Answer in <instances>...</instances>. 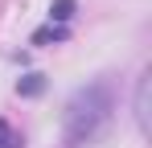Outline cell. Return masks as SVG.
Listing matches in <instances>:
<instances>
[{
    "label": "cell",
    "mask_w": 152,
    "mask_h": 148,
    "mask_svg": "<svg viewBox=\"0 0 152 148\" xmlns=\"http://www.w3.org/2000/svg\"><path fill=\"white\" fill-rule=\"evenodd\" d=\"M41 91H45V78H41V74H25V78L17 82V95H25V99L41 95Z\"/></svg>",
    "instance_id": "3"
},
{
    "label": "cell",
    "mask_w": 152,
    "mask_h": 148,
    "mask_svg": "<svg viewBox=\"0 0 152 148\" xmlns=\"http://www.w3.org/2000/svg\"><path fill=\"white\" fill-rule=\"evenodd\" d=\"M25 140H21V132L12 127L8 119H0V148H21Z\"/></svg>",
    "instance_id": "5"
},
{
    "label": "cell",
    "mask_w": 152,
    "mask_h": 148,
    "mask_svg": "<svg viewBox=\"0 0 152 148\" xmlns=\"http://www.w3.org/2000/svg\"><path fill=\"white\" fill-rule=\"evenodd\" d=\"M62 41V37H66V29H62V25H45V29H37V33H33V45H45V41Z\"/></svg>",
    "instance_id": "6"
},
{
    "label": "cell",
    "mask_w": 152,
    "mask_h": 148,
    "mask_svg": "<svg viewBox=\"0 0 152 148\" xmlns=\"http://www.w3.org/2000/svg\"><path fill=\"white\" fill-rule=\"evenodd\" d=\"M70 17H74V0H58V4L50 8V25L58 21L62 29H66V21H70Z\"/></svg>",
    "instance_id": "4"
},
{
    "label": "cell",
    "mask_w": 152,
    "mask_h": 148,
    "mask_svg": "<svg viewBox=\"0 0 152 148\" xmlns=\"http://www.w3.org/2000/svg\"><path fill=\"white\" fill-rule=\"evenodd\" d=\"M136 119L140 127H148V74L140 78V91H136Z\"/></svg>",
    "instance_id": "2"
},
{
    "label": "cell",
    "mask_w": 152,
    "mask_h": 148,
    "mask_svg": "<svg viewBox=\"0 0 152 148\" xmlns=\"http://www.w3.org/2000/svg\"><path fill=\"white\" fill-rule=\"evenodd\" d=\"M111 86L107 82H91V86H78L70 103H66V144H82L99 132L107 115H111Z\"/></svg>",
    "instance_id": "1"
}]
</instances>
